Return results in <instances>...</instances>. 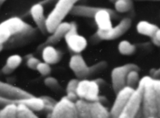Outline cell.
<instances>
[{"mask_svg":"<svg viewBox=\"0 0 160 118\" xmlns=\"http://www.w3.org/2000/svg\"><path fill=\"white\" fill-rule=\"evenodd\" d=\"M44 84L51 89H58L59 85L56 79L52 77H48L44 81Z\"/></svg>","mask_w":160,"mask_h":118,"instance_id":"28","label":"cell"},{"mask_svg":"<svg viewBox=\"0 0 160 118\" xmlns=\"http://www.w3.org/2000/svg\"><path fill=\"white\" fill-rule=\"evenodd\" d=\"M40 62H41V61L39 59L33 56H31L28 58L26 64L28 67L31 69L36 70L37 66Z\"/></svg>","mask_w":160,"mask_h":118,"instance_id":"29","label":"cell"},{"mask_svg":"<svg viewBox=\"0 0 160 118\" xmlns=\"http://www.w3.org/2000/svg\"><path fill=\"white\" fill-rule=\"evenodd\" d=\"M9 104L16 106L25 105L33 111H41L44 110V102L42 97L32 96L23 99H6L0 97V107H3Z\"/></svg>","mask_w":160,"mask_h":118,"instance_id":"11","label":"cell"},{"mask_svg":"<svg viewBox=\"0 0 160 118\" xmlns=\"http://www.w3.org/2000/svg\"><path fill=\"white\" fill-rule=\"evenodd\" d=\"M118 50L121 54L131 55L134 52L136 47L128 41H122L118 45Z\"/></svg>","mask_w":160,"mask_h":118,"instance_id":"23","label":"cell"},{"mask_svg":"<svg viewBox=\"0 0 160 118\" xmlns=\"http://www.w3.org/2000/svg\"><path fill=\"white\" fill-rule=\"evenodd\" d=\"M101 8V7H91V6H82V5H78V6L74 5L72 8L70 13L75 16H84V17L94 18L96 12Z\"/></svg>","mask_w":160,"mask_h":118,"instance_id":"18","label":"cell"},{"mask_svg":"<svg viewBox=\"0 0 160 118\" xmlns=\"http://www.w3.org/2000/svg\"><path fill=\"white\" fill-rule=\"evenodd\" d=\"M36 70L42 75L44 76H48L51 73V68L49 64L44 62H41L37 66Z\"/></svg>","mask_w":160,"mask_h":118,"instance_id":"27","label":"cell"},{"mask_svg":"<svg viewBox=\"0 0 160 118\" xmlns=\"http://www.w3.org/2000/svg\"><path fill=\"white\" fill-rule=\"evenodd\" d=\"M131 24V20L129 18L126 17L122 19L115 27H112L109 30L105 31L98 30L96 34L99 38L102 40L115 39L124 34L129 29Z\"/></svg>","mask_w":160,"mask_h":118,"instance_id":"12","label":"cell"},{"mask_svg":"<svg viewBox=\"0 0 160 118\" xmlns=\"http://www.w3.org/2000/svg\"><path fill=\"white\" fill-rule=\"evenodd\" d=\"M49 118H78L75 102L66 96L62 97L56 102Z\"/></svg>","mask_w":160,"mask_h":118,"instance_id":"8","label":"cell"},{"mask_svg":"<svg viewBox=\"0 0 160 118\" xmlns=\"http://www.w3.org/2000/svg\"><path fill=\"white\" fill-rule=\"evenodd\" d=\"M114 6L117 11L126 12L132 8V2L129 0H118L116 1Z\"/></svg>","mask_w":160,"mask_h":118,"instance_id":"25","label":"cell"},{"mask_svg":"<svg viewBox=\"0 0 160 118\" xmlns=\"http://www.w3.org/2000/svg\"><path fill=\"white\" fill-rule=\"evenodd\" d=\"M61 57V52L52 46H46L42 48V58L44 62L51 65L58 63Z\"/></svg>","mask_w":160,"mask_h":118,"instance_id":"17","label":"cell"},{"mask_svg":"<svg viewBox=\"0 0 160 118\" xmlns=\"http://www.w3.org/2000/svg\"><path fill=\"white\" fill-rule=\"evenodd\" d=\"M132 70L139 69L134 64H126L114 68L111 72V81L113 90L116 94L126 86V78L128 73Z\"/></svg>","mask_w":160,"mask_h":118,"instance_id":"9","label":"cell"},{"mask_svg":"<svg viewBox=\"0 0 160 118\" xmlns=\"http://www.w3.org/2000/svg\"><path fill=\"white\" fill-rule=\"evenodd\" d=\"M14 71L11 69L9 67H8L6 65H4L2 68V72L4 74H9L11 72H12Z\"/></svg>","mask_w":160,"mask_h":118,"instance_id":"31","label":"cell"},{"mask_svg":"<svg viewBox=\"0 0 160 118\" xmlns=\"http://www.w3.org/2000/svg\"><path fill=\"white\" fill-rule=\"evenodd\" d=\"M106 64L103 62H99L92 66L87 65L84 58L79 54H74L71 56L69 66L70 69L74 72L78 78L85 79L96 70L102 68Z\"/></svg>","mask_w":160,"mask_h":118,"instance_id":"6","label":"cell"},{"mask_svg":"<svg viewBox=\"0 0 160 118\" xmlns=\"http://www.w3.org/2000/svg\"><path fill=\"white\" fill-rule=\"evenodd\" d=\"M152 41L155 45L158 46H160V29L159 28L155 34V36L152 39Z\"/></svg>","mask_w":160,"mask_h":118,"instance_id":"30","label":"cell"},{"mask_svg":"<svg viewBox=\"0 0 160 118\" xmlns=\"http://www.w3.org/2000/svg\"><path fill=\"white\" fill-rule=\"evenodd\" d=\"M139 76L138 74V70H132L131 71L126 78V86L130 87L132 88H136L135 87L138 84Z\"/></svg>","mask_w":160,"mask_h":118,"instance_id":"24","label":"cell"},{"mask_svg":"<svg viewBox=\"0 0 160 118\" xmlns=\"http://www.w3.org/2000/svg\"><path fill=\"white\" fill-rule=\"evenodd\" d=\"M2 49H3V45L0 44V52H1V51L2 50Z\"/></svg>","mask_w":160,"mask_h":118,"instance_id":"33","label":"cell"},{"mask_svg":"<svg viewBox=\"0 0 160 118\" xmlns=\"http://www.w3.org/2000/svg\"><path fill=\"white\" fill-rule=\"evenodd\" d=\"M76 93L79 99L89 102L100 101L99 83L97 81L82 79L79 81Z\"/></svg>","mask_w":160,"mask_h":118,"instance_id":"7","label":"cell"},{"mask_svg":"<svg viewBox=\"0 0 160 118\" xmlns=\"http://www.w3.org/2000/svg\"><path fill=\"white\" fill-rule=\"evenodd\" d=\"M76 0H59L46 17V27L47 32L51 34L59 26L62 20L69 13L75 5Z\"/></svg>","mask_w":160,"mask_h":118,"instance_id":"4","label":"cell"},{"mask_svg":"<svg viewBox=\"0 0 160 118\" xmlns=\"http://www.w3.org/2000/svg\"><path fill=\"white\" fill-rule=\"evenodd\" d=\"M114 14L113 11L108 8L101 7L94 17L98 28V30L105 31L111 29L112 27L111 17Z\"/></svg>","mask_w":160,"mask_h":118,"instance_id":"14","label":"cell"},{"mask_svg":"<svg viewBox=\"0 0 160 118\" xmlns=\"http://www.w3.org/2000/svg\"><path fill=\"white\" fill-rule=\"evenodd\" d=\"M32 30L31 25L19 17H11L0 23V44L3 45L11 37L26 34Z\"/></svg>","mask_w":160,"mask_h":118,"instance_id":"3","label":"cell"},{"mask_svg":"<svg viewBox=\"0 0 160 118\" xmlns=\"http://www.w3.org/2000/svg\"><path fill=\"white\" fill-rule=\"evenodd\" d=\"M22 61V57L20 56L18 54L11 55L8 57L5 65L14 71L21 64Z\"/></svg>","mask_w":160,"mask_h":118,"instance_id":"26","label":"cell"},{"mask_svg":"<svg viewBox=\"0 0 160 118\" xmlns=\"http://www.w3.org/2000/svg\"><path fill=\"white\" fill-rule=\"evenodd\" d=\"M0 118H17V106L9 104L0 110Z\"/></svg>","mask_w":160,"mask_h":118,"instance_id":"21","label":"cell"},{"mask_svg":"<svg viewBox=\"0 0 160 118\" xmlns=\"http://www.w3.org/2000/svg\"><path fill=\"white\" fill-rule=\"evenodd\" d=\"M30 14L34 22L42 33H46V17H45L44 14V7L42 5L41 3H36L32 5L30 9Z\"/></svg>","mask_w":160,"mask_h":118,"instance_id":"16","label":"cell"},{"mask_svg":"<svg viewBox=\"0 0 160 118\" xmlns=\"http://www.w3.org/2000/svg\"><path fill=\"white\" fill-rule=\"evenodd\" d=\"M71 27V23L62 22L56 29L51 33V35L39 47V49L43 48L46 46H52L58 42L62 37H64L66 32Z\"/></svg>","mask_w":160,"mask_h":118,"instance_id":"15","label":"cell"},{"mask_svg":"<svg viewBox=\"0 0 160 118\" xmlns=\"http://www.w3.org/2000/svg\"><path fill=\"white\" fill-rule=\"evenodd\" d=\"M79 81V80L77 79H72L69 81L66 87L67 95L66 96L73 102H76L78 99L76 90Z\"/></svg>","mask_w":160,"mask_h":118,"instance_id":"20","label":"cell"},{"mask_svg":"<svg viewBox=\"0 0 160 118\" xmlns=\"http://www.w3.org/2000/svg\"><path fill=\"white\" fill-rule=\"evenodd\" d=\"M142 84V111L144 118H160V79L144 76Z\"/></svg>","mask_w":160,"mask_h":118,"instance_id":"2","label":"cell"},{"mask_svg":"<svg viewBox=\"0 0 160 118\" xmlns=\"http://www.w3.org/2000/svg\"><path fill=\"white\" fill-rule=\"evenodd\" d=\"M64 39L69 48L76 53L82 52L87 46L86 38L78 34L77 26L74 22L71 23V27L64 36Z\"/></svg>","mask_w":160,"mask_h":118,"instance_id":"10","label":"cell"},{"mask_svg":"<svg viewBox=\"0 0 160 118\" xmlns=\"http://www.w3.org/2000/svg\"><path fill=\"white\" fill-rule=\"evenodd\" d=\"M148 118H154V117H148Z\"/></svg>","mask_w":160,"mask_h":118,"instance_id":"34","label":"cell"},{"mask_svg":"<svg viewBox=\"0 0 160 118\" xmlns=\"http://www.w3.org/2000/svg\"><path fill=\"white\" fill-rule=\"evenodd\" d=\"M159 76H160V67L158 69H154V72L152 74V77L153 78H157Z\"/></svg>","mask_w":160,"mask_h":118,"instance_id":"32","label":"cell"},{"mask_svg":"<svg viewBox=\"0 0 160 118\" xmlns=\"http://www.w3.org/2000/svg\"><path fill=\"white\" fill-rule=\"evenodd\" d=\"M136 29L139 34L149 36L152 39L155 36L159 27L152 23H150L146 21H141L138 23Z\"/></svg>","mask_w":160,"mask_h":118,"instance_id":"19","label":"cell"},{"mask_svg":"<svg viewBox=\"0 0 160 118\" xmlns=\"http://www.w3.org/2000/svg\"><path fill=\"white\" fill-rule=\"evenodd\" d=\"M143 86L140 81L136 88L126 86L116 94L109 111L110 118H144L142 111Z\"/></svg>","mask_w":160,"mask_h":118,"instance_id":"1","label":"cell"},{"mask_svg":"<svg viewBox=\"0 0 160 118\" xmlns=\"http://www.w3.org/2000/svg\"><path fill=\"white\" fill-rule=\"evenodd\" d=\"M78 118H110L108 109L100 102L78 99L75 102Z\"/></svg>","mask_w":160,"mask_h":118,"instance_id":"5","label":"cell"},{"mask_svg":"<svg viewBox=\"0 0 160 118\" xmlns=\"http://www.w3.org/2000/svg\"><path fill=\"white\" fill-rule=\"evenodd\" d=\"M17 118H39L34 112L25 105L17 106Z\"/></svg>","mask_w":160,"mask_h":118,"instance_id":"22","label":"cell"},{"mask_svg":"<svg viewBox=\"0 0 160 118\" xmlns=\"http://www.w3.org/2000/svg\"><path fill=\"white\" fill-rule=\"evenodd\" d=\"M34 96L29 92L12 85L11 84L0 81V97L14 99L29 98Z\"/></svg>","mask_w":160,"mask_h":118,"instance_id":"13","label":"cell"}]
</instances>
